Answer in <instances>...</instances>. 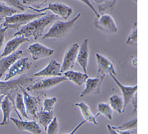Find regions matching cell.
I'll return each mask as SVG.
<instances>
[{
    "label": "cell",
    "instance_id": "obj_26",
    "mask_svg": "<svg viewBox=\"0 0 148 134\" xmlns=\"http://www.w3.org/2000/svg\"><path fill=\"white\" fill-rule=\"evenodd\" d=\"M14 106L16 110H18L23 117L26 118H29L26 112L25 106V104L23 100V96L22 94H21L20 93H17V95L16 96L15 103L14 104Z\"/></svg>",
    "mask_w": 148,
    "mask_h": 134
},
{
    "label": "cell",
    "instance_id": "obj_8",
    "mask_svg": "<svg viewBox=\"0 0 148 134\" xmlns=\"http://www.w3.org/2000/svg\"><path fill=\"white\" fill-rule=\"evenodd\" d=\"M31 65L32 63L28 57H21L9 68L8 73L5 76V81L10 80L16 76L23 74L31 68Z\"/></svg>",
    "mask_w": 148,
    "mask_h": 134
},
{
    "label": "cell",
    "instance_id": "obj_21",
    "mask_svg": "<svg viewBox=\"0 0 148 134\" xmlns=\"http://www.w3.org/2000/svg\"><path fill=\"white\" fill-rule=\"evenodd\" d=\"M64 76L67 80H69L78 86L82 85L88 78L87 73L69 70L64 73Z\"/></svg>",
    "mask_w": 148,
    "mask_h": 134
},
{
    "label": "cell",
    "instance_id": "obj_2",
    "mask_svg": "<svg viewBox=\"0 0 148 134\" xmlns=\"http://www.w3.org/2000/svg\"><path fill=\"white\" fill-rule=\"evenodd\" d=\"M81 13L77 14L71 20L64 21H56L49 29L48 32L43 35V39H61L66 36L72 29L76 21L79 18Z\"/></svg>",
    "mask_w": 148,
    "mask_h": 134
},
{
    "label": "cell",
    "instance_id": "obj_30",
    "mask_svg": "<svg viewBox=\"0 0 148 134\" xmlns=\"http://www.w3.org/2000/svg\"><path fill=\"white\" fill-rule=\"evenodd\" d=\"M126 44L128 45H136L137 44V23L135 22L132 27V30L128 35Z\"/></svg>",
    "mask_w": 148,
    "mask_h": 134
},
{
    "label": "cell",
    "instance_id": "obj_38",
    "mask_svg": "<svg viewBox=\"0 0 148 134\" xmlns=\"http://www.w3.org/2000/svg\"><path fill=\"white\" fill-rule=\"evenodd\" d=\"M119 134H134V132L132 131L127 130V131H121L118 129H114Z\"/></svg>",
    "mask_w": 148,
    "mask_h": 134
},
{
    "label": "cell",
    "instance_id": "obj_13",
    "mask_svg": "<svg viewBox=\"0 0 148 134\" xmlns=\"http://www.w3.org/2000/svg\"><path fill=\"white\" fill-rule=\"evenodd\" d=\"M95 57L98 65V76H105L106 74L116 75L113 64L108 58L99 53H96Z\"/></svg>",
    "mask_w": 148,
    "mask_h": 134
},
{
    "label": "cell",
    "instance_id": "obj_37",
    "mask_svg": "<svg viewBox=\"0 0 148 134\" xmlns=\"http://www.w3.org/2000/svg\"><path fill=\"white\" fill-rule=\"evenodd\" d=\"M86 120L82 121L80 122L78 125H77L76 126V127H75L70 133H66V134H75V133L77 132V131L79 130V129L82 125H83L86 123Z\"/></svg>",
    "mask_w": 148,
    "mask_h": 134
},
{
    "label": "cell",
    "instance_id": "obj_7",
    "mask_svg": "<svg viewBox=\"0 0 148 134\" xmlns=\"http://www.w3.org/2000/svg\"><path fill=\"white\" fill-rule=\"evenodd\" d=\"M67 79L65 76L51 77L44 79L36 80L34 84L27 87L28 91H36L50 89L60 83L66 81Z\"/></svg>",
    "mask_w": 148,
    "mask_h": 134
},
{
    "label": "cell",
    "instance_id": "obj_15",
    "mask_svg": "<svg viewBox=\"0 0 148 134\" xmlns=\"http://www.w3.org/2000/svg\"><path fill=\"white\" fill-rule=\"evenodd\" d=\"M20 131H26L32 134H40L42 129L39 124L35 121H23L14 118H10Z\"/></svg>",
    "mask_w": 148,
    "mask_h": 134
},
{
    "label": "cell",
    "instance_id": "obj_31",
    "mask_svg": "<svg viewBox=\"0 0 148 134\" xmlns=\"http://www.w3.org/2000/svg\"><path fill=\"white\" fill-rule=\"evenodd\" d=\"M57 101V99L56 97L46 98L43 101L42 109L46 111H53L54 106Z\"/></svg>",
    "mask_w": 148,
    "mask_h": 134
},
{
    "label": "cell",
    "instance_id": "obj_25",
    "mask_svg": "<svg viewBox=\"0 0 148 134\" xmlns=\"http://www.w3.org/2000/svg\"><path fill=\"white\" fill-rule=\"evenodd\" d=\"M97 5L98 12L102 13L105 10L111 9L114 8V6L117 0H92Z\"/></svg>",
    "mask_w": 148,
    "mask_h": 134
},
{
    "label": "cell",
    "instance_id": "obj_36",
    "mask_svg": "<svg viewBox=\"0 0 148 134\" xmlns=\"http://www.w3.org/2000/svg\"><path fill=\"white\" fill-rule=\"evenodd\" d=\"M8 29L5 27H1L0 28V50H1L5 38V32Z\"/></svg>",
    "mask_w": 148,
    "mask_h": 134
},
{
    "label": "cell",
    "instance_id": "obj_4",
    "mask_svg": "<svg viewBox=\"0 0 148 134\" xmlns=\"http://www.w3.org/2000/svg\"><path fill=\"white\" fill-rule=\"evenodd\" d=\"M93 25L95 29L107 34H116L117 27L113 17L108 14H102L96 17Z\"/></svg>",
    "mask_w": 148,
    "mask_h": 134
},
{
    "label": "cell",
    "instance_id": "obj_35",
    "mask_svg": "<svg viewBox=\"0 0 148 134\" xmlns=\"http://www.w3.org/2000/svg\"><path fill=\"white\" fill-rule=\"evenodd\" d=\"M79 1L80 2H82V3H83L84 4H85L87 7H88L92 11V12L94 13V14L96 16V17H98L99 16V14L98 13L97 10L95 9V8L94 7V6L92 5V4L91 3V2L90 1V0H77Z\"/></svg>",
    "mask_w": 148,
    "mask_h": 134
},
{
    "label": "cell",
    "instance_id": "obj_23",
    "mask_svg": "<svg viewBox=\"0 0 148 134\" xmlns=\"http://www.w3.org/2000/svg\"><path fill=\"white\" fill-rule=\"evenodd\" d=\"M36 117L39 124L43 126L46 131L48 125L52 121L54 116L53 111L49 112L44 111L42 107L40 110L36 113Z\"/></svg>",
    "mask_w": 148,
    "mask_h": 134
},
{
    "label": "cell",
    "instance_id": "obj_42",
    "mask_svg": "<svg viewBox=\"0 0 148 134\" xmlns=\"http://www.w3.org/2000/svg\"><path fill=\"white\" fill-rule=\"evenodd\" d=\"M134 1H135V2H137V0H134Z\"/></svg>",
    "mask_w": 148,
    "mask_h": 134
},
{
    "label": "cell",
    "instance_id": "obj_14",
    "mask_svg": "<svg viewBox=\"0 0 148 134\" xmlns=\"http://www.w3.org/2000/svg\"><path fill=\"white\" fill-rule=\"evenodd\" d=\"M110 76L115 82V83L117 85L121 91L123 96V101H124V111L127 107V106L129 104L131 100L134 98V95L136 94V92L137 91L138 86L137 84L132 86H127L123 85L121 83L118 79L116 77V76L113 75H110Z\"/></svg>",
    "mask_w": 148,
    "mask_h": 134
},
{
    "label": "cell",
    "instance_id": "obj_34",
    "mask_svg": "<svg viewBox=\"0 0 148 134\" xmlns=\"http://www.w3.org/2000/svg\"><path fill=\"white\" fill-rule=\"evenodd\" d=\"M0 2L4 3L9 6L17 8L21 11H24L26 8H27V6L23 5L19 0H0Z\"/></svg>",
    "mask_w": 148,
    "mask_h": 134
},
{
    "label": "cell",
    "instance_id": "obj_27",
    "mask_svg": "<svg viewBox=\"0 0 148 134\" xmlns=\"http://www.w3.org/2000/svg\"><path fill=\"white\" fill-rule=\"evenodd\" d=\"M17 10L11 6L0 2V20L17 13Z\"/></svg>",
    "mask_w": 148,
    "mask_h": 134
},
{
    "label": "cell",
    "instance_id": "obj_1",
    "mask_svg": "<svg viewBox=\"0 0 148 134\" xmlns=\"http://www.w3.org/2000/svg\"><path fill=\"white\" fill-rule=\"evenodd\" d=\"M58 19V17L54 14L46 13L21 27L14 34V36H23L27 38L33 37L35 40H37L39 38L43 36L45 29L49 24Z\"/></svg>",
    "mask_w": 148,
    "mask_h": 134
},
{
    "label": "cell",
    "instance_id": "obj_29",
    "mask_svg": "<svg viewBox=\"0 0 148 134\" xmlns=\"http://www.w3.org/2000/svg\"><path fill=\"white\" fill-rule=\"evenodd\" d=\"M136 126H137V119L135 118L130 121H126L125 122L123 123L121 125H119L117 126H112V127L114 129H118L121 131H127V130H131L134 128H135Z\"/></svg>",
    "mask_w": 148,
    "mask_h": 134
},
{
    "label": "cell",
    "instance_id": "obj_11",
    "mask_svg": "<svg viewBox=\"0 0 148 134\" xmlns=\"http://www.w3.org/2000/svg\"><path fill=\"white\" fill-rule=\"evenodd\" d=\"M27 51L31 54L32 59L36 61L51 56L54 51L53 49L47 47L39 42H35L28 47Z\"/></svg>",
    "mask_w": 148,
    "mask_h": 134
},
{
    "label": "cell",
    "instance_id": "obj_24",
    "mask_svg": "<svg viewBox=\"0 0 148 134\" xmlns=\"http://www.w3.org/2000/svg\"><path fill=\"white\" fill-rule=\"evenodd\" d=\"M109 105L112 110L121 114L124 112V101L118 95H113L109 98Z\"/></svg>",
    "mask_w": 148,
    "mask_h": 134
},
{
    "label": "cell",
    "instance_id": "obj_19",
    "mask_svg": "<svg viewBox=\"0 0 148 134\" xmlns=\"http://www.w3.org/2000/svg\"><path fill=\"white\" fill-rule=\"evenodd\" d=\"M29 41V39L23 36H16L14 38L9 40L3 49L0 57H3L12 54L17 51V49L24 42Z\"/></svg>",
    "mask_w": 148,
    "mask_h": 134
},
{
    "label": "cell",
    "instance_id": "obj_33",
    "mask_svg": "<svg viewBox=\"0 0 148 134\" xmlns=\"http://www.w3.org/2000/svg\"><path fill=\"white\" fill-rule=\"evenodd\" d=\"M47 1L48 0H23L22 4L39 9H40V7L46 3Z\"/></svg>",
    "mask_w": 148,
    "mask_h": 134
},
{
    "label": "cell",
    "instance_id": "obj_5",
    "mask_svg": "<svg viewBox=\"0 0 148 134\" xmlns=\"http://www.w3.org/2000/svg\"><path fill=\"white\" fill-rule=\"evenodd\" d=\"M27 8L32 9L37 13H42L46 10H50L54 14V15L57 16V17H61L64 20H66L72 15L73 13V9L71 7L65 4L58 2L50 3L47 6L39 9L31 6H27Z\"/></svg>",
    "mask_w": 148,
    "mask_h": 134
},
{
    "label": "cell",
    "instance_id": "obj_18",
    "mask_svg": "<svg viewBox=\"0 0 148 134\" xmlns=\"http://www.w3.org/2000/svg\"><path fill=\"white\" fill-rule=\"evenodd\" d=\"M89 57L88 39H85L81 46H79L76 60L79 65L83 69L84 73H87V69Z\"/></svg>",
    "mask_w": 148,
    "mask_h": 134
},
{
    "label": "cell",
    "instance_id": "obj_10",
    "mask_svg": "<svg viewBox=\"0 0 148 134\" xmlns=\"http://www.w3.org/2000/svg\"><path fill=\"white\" fill-rule=\"evenodd\" d=\"M104 78L105 76H98V77L94 78L88 77L85 82V88L81 92L79 96L83 98L92 94H99Z\"/></svg>",
    "mask_w": 148,
    "mask_h": 134
},
{
    "label": "cell",
    "instance_id": "obj_17",
    "mask_svg": "<svg viewBox=\"0 0 148 134\" xmlns=\"http://www.w3.org/2000/svg\"><path fill=\"white\" fill-rule=\"evenodd\" d=\"M23 55L22 50H17L0 59V78L9 69L11 66Z\"/></svg>",
    "mask_w": 148,
    "mask_h": 134
},
{
    "label": "cell",
    "instance_id": "obj_16",
    "mask_svg": "<svg viewBox=\"0 0 148 134\" xmlns=\"http://www.w3.org/2000/svg\"><path fill=\"white\" fill-rule=\"evenodd\" d=\"M35 77H58L62 76L61 65L54 59H52L47 65L42 70L35 73Z\"/></svg>",
    "mask_w": 148,
    "mask_h": 134
},
{
    "label": "cell",
    "instance_id": "obj_39",
    "mask_svg": "<svg viewBox=\"0 0 148 134\" xmlns=\"http://www.w3.org/2000/svg\"><path fill=\"white\" fill-rule=\"evenodd\" d=\"M107 128H108V129L109 131V134H119L113 128H112V126L110 125L109 124L107 125Z\"/></svg>",
    "mask_w": 148,
    "mask_h": 134
},
{
    "label": "cell",
    "instance_id": "obj_28",
    "mask_svg": "<svg viewBox=\"0 0 148 134\" xmlns=\"http://www.w3.org/2000/svg\"><path fill=\"white\" fill-rule=\"evenodd\" d=\"M98 111L99 114H103L110 120L113 118V110L109 105L101 102L98 105Z\"/></svg>",
    "mask_w": 148,
    "mask_h": 134
},
{
    "label": "cell",
    "instance_id": "obj_3",
    "mask_svg": "<svg viewBox=\"0 0 148 134\" xmlns=\"http://www.w3.org/2000/svg\"><path fill=\"white\" fill-rule=\"evenodd\" d=\"M46 13H16L5 18V22L2 24L3 27L7 29H19L23 26L26 25L32 20L45 15Z\"/></svg>",
    "mask_w": 148,
    "mask_h": 134
},
{
    "label": "cell",
    "instance_id": "obj_20",
    "mask_svg": "<svg viewBox=\"0 0 148 134\" xmlns=\"http://www.w3.org/2000/svg\"><path fill=\"white\" fill-rule=\"evenodd\" d=\"M14 106V102L11 98V96L7 95L5 96L4 99L1 103V108L3 112V121L0 123V125H7L9 123V119L11 112Z\"/></svg>",
    "mask_w": 148,
    "mask_h": 134
},
{
    "label": "cell",
    "instance_id": "obj_22",
    "mask_svg": "<svg viewBox=\"0 0 148 134\" xmlns=\"http://www.w3.org/2000/svg\"><path fill=\"white\" fill-rule=\"evenodd\" d=\"M75 106L80 109L81 113L84 118V120L89 122L92 123L95 125H98V123L97 121V117L99 114L98 113L96 116H94L91 113L89 106L84 102H77L75 104Z\"/></svg>",
    "mask_w": 148,
    "mask_h": 134
},
{
    "label": "cell",
    "instance_id": "obj_41",
    "mask_svg": "<svg viewBox=\"0 0 148 134\" xmlns=\"http://www.w3.org/2000/svg\"><path fill=\"white\" fill-rule=\"evenodd\" d=\"M5 95H0V107H1V106L2 100H3V98L5 97Z\"/></svg>",
    "mask_w": 148,
    "mask_h": 134
},
{
    "label": "cell",
    "instance_id": "obj_32",
    "mask_svg": "<svg viewBox=\"0 0 148 134\" xmlns=\"http://www.w3.org/2000/svg\"><path fill=\"white\" fill-rule=\"evenodd\" d=\"M59 130V124L56 117H54L48 125L46 132L47 134H57Z\"/></svg>",
    "mask_w": 148,
    "mask_h": 134
},
{
    "label": "cell",
    "instance_id": "obj_9",
    "mask_svg": "<svg viewBox=\"0 0 148 134\" xmlns=\"http://www.w3.org/2000/svg\"><path fill=\"white\" fill-rule=\"evenodd\" d=\"M79 49L78 43L72 44L66 52L63 58L62 65H61V72L64 73L66 71L71 70L75 64L77 53Z\"/></svg>",
    "mask_w": 148,
    "mask_h": 134
},
{
    "label": "cell",
    "instance_id": "obj_12",
    "mask_svg": "<svg viewBox=\"0 0 148 134\" xmlns=\"http://www.w3.org/2000/svg\"><path fill=\"white\" fill-rule=\"evenodd\" d=\"M23 94V100L25 106L26 112L30 114L34 119L37 118L36 113L38 107L40 104V99L39 97H35L29 95L21 86L20 87Z\"/></svg>",
    "mask_w": 148,
    "mask_h": 134
},
{
    "label": "cell",
    "instance_id": "obj_6",
    "mask_svg": "<svg viewBox=\"0 0 148 134\" xmlns=\"http://www.w3.org/2000/svg\"><path fill=\"white\" fill-rule=\"evenodd\" d=\"M34 81V79L25 75L18 78L8 81L0 80V95H10L11 91Z\"/></svg>",
    "mask_w": 148,
    "mask_h": 134
},
{
    "label": "cell",
    "instance_id": "obj_40",
    "mask_svg": "<svg viewBox=\"0 0 148 134\" xmlns=\"http://www.w3.org/2000/svg\"><path fill=\"white\" fill-rule=\"evenodd\" d=\"M133 107H134V110H133V112L132 113H134V111L136 113V110H137V99H136V95L135 98V100H133Z\"/></svg>",
    "mask_w": 148,
    "mask_h": 134
}]
</instances>
